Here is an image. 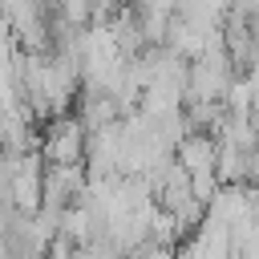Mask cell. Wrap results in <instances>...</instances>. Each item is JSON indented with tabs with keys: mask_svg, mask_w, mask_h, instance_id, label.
I'll use <instances>...</instances> for the list:
<instances>
[{
	"mask_svg": "<svg viewBox=\"0 0 259 259\" xmlns=\"http://www.w3.org/2000/svg\"><path fill=\"white\" fill-rule=\"evenodd\" d=\"M57 8H61V24H69V28H81L89 16H97L93 0H57Z\"/></svg>",
	"mask_w": 259,
	"mask_h": 259,
	"instance_id": "4",
	"label": "cell"
},
{
	"mask_svg": "<svg viewBox=\"0 0 259 259\" xmlns=\"http://www.w3.org/2000/svg\"><path fill=\"white\" fill-rule=\"evenodd\" d=\"M12 198L20 210H40L45 206V174H40V158H20L16 162V174H12Z\"/></svg>",
	"mask_w": 259,
	"mask_h": 259,
	"instance_id": "2",
	"label": "cell"
},
{
	"mask_svg": "<svg viewBox=\"0 0 259 259\" xmlns=\"http://www.w3.org/2000/svg\"><path fill=\"white\" fill-rule=\"evenodd\" d=\"M178 162L186 166V174H219V138L210 134H186L178 146Z\"/></svg>",
	"mask_w": 259,
	"mask_h": 259,
	"instance_id": "3",
	"label": "cell"
},
{
	"mask_svg": "<svg viewBox=\"0 0 259 259\" xmlns=\"http://www.w3.org/2000/svg\"><path fill=\"white\" fill-rule=\"evenodd\" d=\"M85 154H89V138H85L81 117H53V125L45 130L40 158L49 166H81Z\"/></svg>",
	"mask_w": 259,
	"mask_h": 259,
	"instance_id": "1",
	"label": "cell"
}]
</instances>
